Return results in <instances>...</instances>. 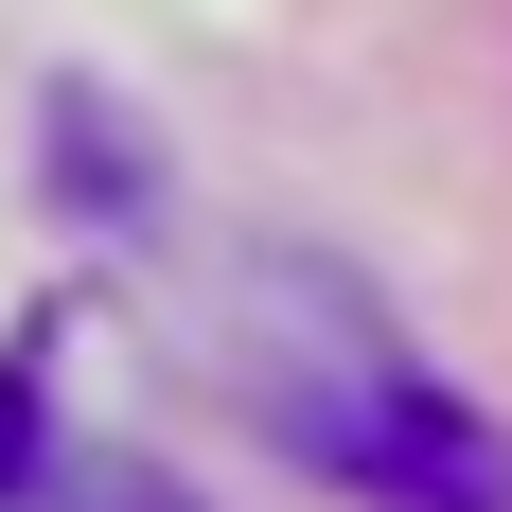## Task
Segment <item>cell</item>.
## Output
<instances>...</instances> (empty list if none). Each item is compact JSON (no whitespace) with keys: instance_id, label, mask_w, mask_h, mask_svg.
I'll list each match as a JSON object with an SVG mask.
<instances>
[{"instance_id":"6da1fadb","label":"cell","mask_w":512,"mask_h":512,"mask_svg":"<svg viewBox=\"0 0 512 512\" xmlns=\"http://www.w3.org/2000/svg\"><path fill=\"white\" fill-rule=\"evenodd\" d=\"M283 318H301V336L265 354V407H283V442H301L318 477H354L371 512H512V442L442 389V371H407L336 283H301V265H283Z\"/></svg>"}]
</instances>
